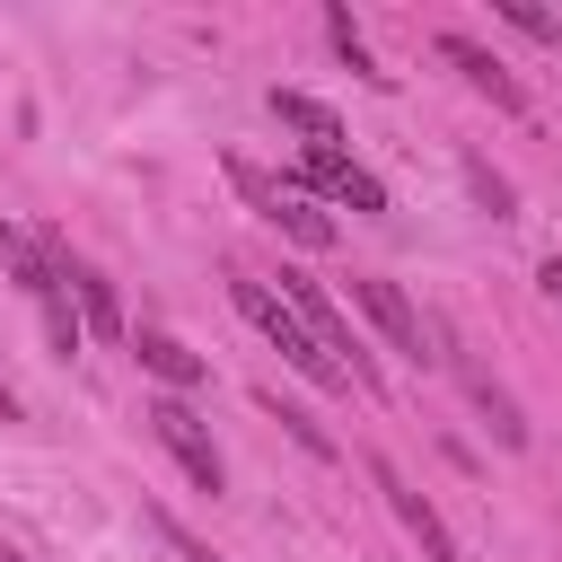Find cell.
<instances>
[{
  "instance_id": "6da1fadb",
  "label": "cell",
  "mask_w": 562,
  "mask_h": 562,
  "mask_svg": "<svg viewBox=\"0 0 562 562\" xmlns=\"http://www.w3.org/2000/svg\"><path fill=\"white\" fill-rule=\"evenodd\" d=\"M228 290H237V307H246V325H255V334H263V342H272V351H281V360H290V369H299L307 386H325V395H360V386H351V369H342V360H334V351H325V342H316V334H307V325L290 316V299H281L272 281H255V272H237Z\"/></svg>"
},
{
  "instance_id": "7a4b0ae2",
  "label": "cell",
  "mask_w": 562,
  "mask_h": 562,
  "mask_svg": "<svg viewBox=\"0 0 562 562\" xmlns=\"http://www.w3.org/2000/svg\"><path fill=\"white\" fill-rule=\"evenodd\" d=\"M228 184L246 193V211H255L263 228H281V237H299L307 255H316V246H334V220H325V211H316V202H307V193H299L290 176H263L255 158H228Z\"/></svg>"
},
{
  "instance_id": "3957f363",
  "label": "cell",
  "mask_w": 562,
  "mask_h": 562,
  "mask_svg": "<svg viewBox=\"0 0 562 562\" xmlns=\"http://www.w3.org/2000/svg\"><path fill=\"white\" fill-rule=\"evenodd\" d=\"M281 299H290V316H299V325H307V334H316V342H325V351L351 369V386H360V395H378V386H386V378H378V351L351 334V316H342V307H334V299H325L307 272H281Z\"/></svg>"
},
{
  "instance_id": "277c9868",
  "label": "cell",
  "mask_w": 562,
  "mask_h": 562,
  "mask_svg": "<svg viewBox=\"0 0 562 562\" xmlns=\"http://www.w3.org/2000/svg\"><path fill=\"white\" fill-rule=\"evenodd\" d=\"M140 422H149V430H158V448H167V457L184 465V483L220 501V483H228V465H220V448H211V430H202V413H193V395H149V404H140Z\"/></svg>"
},
{
  "instance_id": "5b68a950",
  "label": "cell",
  "mask_w": 562,
  "mask_h": 562,
  "mask_svg": "<svg viewBox=\"0 0 562 562\" xmlns=\"http://www.w3.org/2000/svg\"><path fill=\"white\" fill-rule=\"evenodd\" d=\"M369 483L386 492V509L404 518V536L422 544V562H465V553H457V536H448V518L430 509V492H413V483H404V474H395L386 457H369Z\"/></svg>"
},
{
  "instance_id": "8992f818",
  "label": "cell",
  "mask_w": 562,
  "mask_h": 562,
  "mask_svg": "<svg viewBox=\"0 0 562 562\" xmlns=\"http://www.w3.org/2000/svg\"><path fill=\"white\" fill-rule=\"evenodd\" d=\"M290 184H299V193H307V184H316V193H325V202H342V211H369V220H378V211H386V184H378V176H369V167H351V158H342V149H307V167H299V176H290Z\"/></svg>"
},
{
  "instance_id": "52a82bcc",
  "label": "cell",
  "mask_w": 562,
  "mask_h": 562,
  "mask_svg": "<svg viewBox=\"0 0 562 562\" xmlns=\"http://www.w3.org/2000/svg\"><path fill=\"white\" fill-rule=\"evenodd\" d=\"M351 299H360V316H369V325H378V334H386L404 360H439V351H430V325H422V307H413L395 281H351Z\"/></svg>"
},
{
  "instance_id": "ba28073f",
  "label": "cell",
  "mask_w": 562,
  "mask_h": 562,
  "mask_svg": "<svg viewBox=\"0 0 562 562\" xmlns=\"http://www.w3.org/2000/svg\"><path fill=\"white\" fill-rule=\"evenodd\" d=\"M439 61H448V70H457L474 97H492L501 114H527V88H518V79H509V70H501V61H492L474 35H457V26H448V35H439Z\"/></svg>"
},
{
  "instance_id": "9c48e42d",
  "label": "cell",
  "mask_w": 562,
  "mask_h": 562,
  "mask_svg": "<svg viewBox=\"0 0 562 562\" xmlns=\"http://www.w3.org/2000/svg\"><path fill=\"white\" fill-rule=\"evenodd\" d=\"M132 360L158 378V395H193V386H211V360H202L193 342L158 334V325H140V334H132Z\"/></svg>"
},
{
  "instance_id": "30bf717a",
  "label": "cell",
  "mask_w": 562,
  "mask_h": 562,
  "mask_svg": "<svg viewBox=\"0 0 562 562\" xmlns=\"http://www.w3.org/2000/svg\"><path fill=\"white\" fill-rule=\"evenodd\" d=\"M61 281H70V299H79V325H88V334H123V299H114V281H105L97 263L61 255Z\"/></svg>"
},
{
  "instance_id": "8fae6325",
  "label": "cell",
  "mask_w": 562,
  "mask_h": 562,
  "mask_svg": "<svg viewBox=\"0 0 562 562\" xmlns=\"http://www.w3.org/2000/svg\"><path fill=\"white\" fill-rule=\"evenodd\" d=\"M439 360H448V369L465 378V395H474V413L492 422V439H501V448H527V413H518V404H509V395H501V386H492L483 369H465L457 351H439Z\"/></svg>"
},
{
  "instance_id": "7c38bea8",
  "label": "cell",
  "mask_w": 562,
  "mask_h": 562,
  "mask_svg": "<svg viewBox=\"0 0 562 562\" xmlns=\"http://www.w3.org/2000/svg\"><path fill=\"white\" fill-rule=\"evenodd\" d=\"M272 114H281L290 132H307V149H342V114H334L325 97H307V88H272Z\"/></svg>"
},
{
  "instance_id": "4fadbf2b",
  "label": "cell",
  "mask_w": 562,
  "mask_h": 562,
  "mask_svg": "<svg viewBox=\"0 0 562 562\" xmlns=\"http://www.w3.org/2000/svg\"><path fill=\"white\" fill-rule=\"evenodd\" d=\"M325 35H334V53H342V61H351L369 88H386V79H395V70H378V53H369V35L351 26V9H325Z\"/></svg>"
},
{
  "instance_id": "5bb4252c",
  "label": "cell",
  "mask_w": 562,
  "mask_h": 562,
  "mask_svg": "<svg viewBox=\"0 0 562 562\" xmlns=\"http://www.w3.org/2000/svg\"><path fill=\"white\" fill-rule=\"evenodd\" d=\"M255 404H263V413H272V422H281V430H290V439H299V448H307V457H334V439H325V422H307V413H299V404H281V395H272V386H263V395H255Z\"/></svg>"
},
{
  "instance_id": "9a60e30c",
  "label": "cell",
  "mask_w": 562,
  "mask_h": 562,
  "mask_svg": "<svg viewBox=\"0 0 562 562\" xmlns=\"http://www.w3.org/2000/svg\"><path fill=\"white\" fill-rule=\"evenodd\" d=\"M465 184H474V202H483L492 220H509V176H492L483 158H465Z\"/></svg>"
},
{
  "instance_id": "2e32d148",
  "label": "cell",
  "mask_w": 562,
  "mask_h": 562,
  "mask_svg": "<svg viewBox=\"0 0 562 562\" xmlns=\"http://www.w3.org/2000/svg\"><path fill=\"white\" fill-rule=\"evenodd\" d=\"M158 536H167V544H176V553H184V562H220V553H211V544H202V536H193V527H176V518H167V509H158Z\"/></svg>"
},
{
  "instance_id": "e0dca14e",
  "label": "cell",
  "mask_w": 562,
  "mask_h": 562,
  "mask_svg": "<svg viewBox=\"0 0 562 562\" xmlns=\"http://www.w3.org/2000/svg\"><path fill=\"white\" fill-rule=\"evenodd\" d=\"M501 18H509V26H518V35H553V18H544V9H536V0H501Z\"/></svg>"
},
{
  "instance_id": "ac0fdd59",
  "label": "cell",
  "mask_w": 562,
  "mask_h": 562,
  "mask_svg": "<svg viewBox=\"0 0 562 562\" xmlns=\"http://www.w3.org/2000/svg\"><path fill=\"white\" fill-rule=\"evenodd\" d=\"M536 290H544V299H553V307H562V255H553V263H544V272H536Z\"/></svg>"
},
{
  "instance_id": "d6986e66",
  "label": "cell",
  "mask_w": 562,
  "mask_h": 562,
  "mask_svg": "<svg viewBox=\"0 0 562 562\" xmlns=\"http://www.w3.org/2000/svg\"><path fill=\"white\" fill-rule=\"evenodd\" d=\"M9 413H18V395H9V386H0V422H9Z\"/></svg>"
},
{
  "instance_id": "ffe728a7",
  "label": "cell",
  "mask_w": 562,
  "mask_h": 562,
  "mask_svg": "<svg viewBox=\"0 0 562 562\" xmlns=\"http://www.w3.org/2000/svg\"><path fill=\"white\" fill-rule=\"evenodd\" d=\"M0 562H26V553H9V544H0Z\"/></svg>"
}]
</instances>
